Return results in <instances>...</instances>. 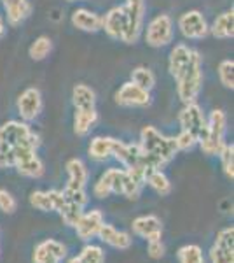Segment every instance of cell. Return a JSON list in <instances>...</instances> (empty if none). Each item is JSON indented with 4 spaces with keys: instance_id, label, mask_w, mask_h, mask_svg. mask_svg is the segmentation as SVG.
I'll return each mask as SVG.
<instances>
[{
    "instance_id": "cell-10",
    "label": "cell",
    "mask_w": 234,
    "mask_h": 263,
    "mask_svg": "<svg viewBox=\"0 0 234 263\" xmlns=\"http://www.w3.org/2000/svg\"><path fill=\"white\" fill-rule=\"evenodd\" d=\"M211 263H234V228L225 227L217 233L210 248Z\"/></svg>"
},
{
    "instance_id": "cell-1",
    "label": "cell",
    "mask_w": 234,
    "mask_h": 263,
    "mask_svg": "<svg viewBox=\"0 0 234 263\" xmlns=\"http://www.w3.org/2000/svg\"><path fill=\"white\" fill-rule=\"evenodd\" d=\"M40 137L28 123L11 120L0 125V168L12 167L37 155Z\"/></svg>"
},
{
    "instance_id": "cell-31",
    "label": "cell",
    "mask_w": 234,
    "mask_h": 263,
    "mask_svg": "<svg viewBox=\"0 0 234 263\" xmlns=\"http://www.w3.org/2000/svg\"><path fill=\"white\" fill-rule=\"evenodd\" d=\"M220 158V165H222V172L227 179H234V144L225 142L220 153L217 155Z\"/></svg>"
},
{
    "instance_id": "cell-16",
    "label": "cell",
    "mask_w": 234,
    "mask_h": 263,
    "mask_svg": "<svg viewBox=\"0 0 234 263\" xmlns=\"http://www.w3.org/2000/svg\"><path fill=\"white\" fill-rule=\"evenodd\" d=\"M63 200H65V197L59 190H49V192H39L37 190V192L30 193V203L42 213H58Z\"/></svg>"
},
{
    "instance_id": "cell-28",
    "label": "cell",
    "mask_w": 234,
    "mask_h": 263,
    "mask_svg": "<svg viewBox=\"0 0 234 263\" xmlns=\"http://www.w3.org/2000/svg\"><path fill=\"white\" fill-rule=\"evenodd\" d=\"M53 51V41L48 35H40L30 44L28 48V57L33 62H42L49 57V53Z\"/></svg>"
},
{
    "instance_id": "cell-8",
    "label": "cell",
    "mask_w": 234,
    "mask_h": 263,
    "mask_svg": "<svg viewBox=\"0 0 234 263\" xmlns=\"http://www.w3.org/2000/svg\"><path fill=\"white\" fill-rule=\"evenodd\" d=\"M178 123H180V130L193 134L199 142V137L206 128V114L198 102L184 104V107L178 112Z\"/></svg>"
},
{
    "instance_id": "cell-14",
    "label": "cell",
    "mask_w": 234,
    "mask_h": 263,
    "mask_svg": "<svg viewBox=\"0 0 234 263\" xmlns=\"http://www.w3.org/2000/svg\"><path fill=\"white\" fill-rule=\"evenodd\" d=\"M6 12V20L7 25L11 27H19L21 23H25L30 14L33 11V6L30 0H0Z\"/></svg>"
},
{
    "instance_id": "cell-34",
    "label": "cell",
    "mask_w": 234,
    "mask_h": 263,
    "mask_svg": "<svg viewBox=\"0 0 234 263\" xmlns=\"http://www.w3.org/2000/svg\"><path fill=\"white\" fill-rule=\"evenodd\" d=\"M16 209H18V202L12 197V193L0 188V211H2L4 214H14Z\"/></svg>"
},
{
    "instance_id": "cell-30",
    "label": "cell",
    "mask_w": 234,
    "mask_h": 263,
    "mask_svg": "<svg viewBox=\"0 0 234 263\" xmlns=\"http://www.w3.org/2000/svg\"><path fill=\"white\" fill-rule=\"evenodd\" d=\"M178 263H205V254L198 244H185L177 251Z\"/></svg>"
},
{
    "instance_id": "cell-27",
    "label": "cell",
    "mask_w": 234,
    "mask_h": 263,
    "mask_svg": "<svg viewBox=\"0 0 234 263\" xmlns=\"http://www.w3.org/2000/svg\"><path fill=\"white\" fill-rule=\"evenodd\" d=\"M63 197H65V195H63ZM82 213H84V207H80L79 203L69 200V198H65L63 203H61V207L58 209L59 218H61L63 223H65L67 227H70V228H74L75 224H77L79 218L82 216Z\"/></svg>"
},
{
    "instance_id": "cell-21",
    "label": "cell",
    "mask_w": 234,
    "mask_h": 263,
    "mask_svg": "<svg viewBox=\"0 0 234 263\" xmlns=\"http://www.w3.org/2000/svg\"><path fill=\"white\" fill-rule=\"evenodd\" d=\"M210 33L215 39L227 41L234 37V11L227 9L220 12L219 16L214 20V23L210 25Z\"/></svg>"
},
{
    "instance_id": "cell-23",
    "label": "cell",
    "mask_w": 234,
    "mask_h": 263,
    "mask_svg": "<svg viewBox=\"0 0 234 263\" xmlns=\"http://www.w3.org/2000/svg\"><path fill=\"white\" fill-rule=\"evenodd\" d=\"M193 51L194 49L189 48L185 42H178V44L173 46L168 57V70H169V74H172V78H175L178 72L187 65V62L193 57Z\"/></svg>"
},
{
    "instance_id": "cell-36",
    "label": "cell",
    "mask_w": 234,
    "mask_h": 263,
    "mask_svg": "<svg viewBox=\"0 0 234 263\" xmlns=\"http://www.w3.org/2000/svg\"><path fill=\"white\" fill-rule=\"evenodd\" d=\"M147 253L148 256L152 258V260H161V258L164 256V244L163 240H151V242H147Z\"/></svg>"
},
{
    "instance_id": "cell-20",
    "label": "cell",
    "mask_w": 234,
    "mask_h": 263,
    "mask_svg": "<svg viewBox=\"0 0 234 263\" xmlns=\"http://www.w3.org/2000/svg\"><path fill=\"white\" fill-rule=\"evenodd\" d=\"M67 172H69V181H67V190H86L89 181V171L86 163L80 158H70L67 162Z\"/></svg>"
},
{
    "instance_id": "cell-25",
    "label": "cell",
    "mask_w": 234,
    "mask_h": 263,
    "mask_svg": "<svg viewBox=\"0 0 234 263\" xmlns=\"http://www.w3.org/2000/svg\"><path fill=\"white\" fill-rule=\"evenodd\" d=\"M98 121V111L96 109H88V111H82V109H75L74 114V132L79 137H86V135L91 132L93 126L96 125Z\"/></svg>"
},
{
    "instance_id": "cell-19",
    "label": "cell",
    "mask_w": 234,
    "mask_h": 263,
    "mask_svg": "<svg viewBox=\"0 0 234 263\" xmlns=\"http://www.w3.org/2000/svg\"><path fill=\"white\" fill-rule=\"evenodd\" d=\"M98 239H100L101 242L109 244L110 248L121 249V251H124V249H130L131 244H133V239H131L130 233H126V232H122V230H117L116 227H112V224H109V223H103L100 227V232H98Z\"/></svg>"
},
{
    "instance_id": "cell-26",
    "label": "cell",
    "mask_w": 234,
    "mask_h": 263,
    "mask_svg": "<svg viewBox=\"0 0 234 263\" xmlns=\"http://www.w3.org/2000/svg\"><path fill=\"white\" fill-rule=\"evenodd\" d=\"M145 184L151 186L152 190L161 195V197H166V195L172 193V182H169L168 176L163 172V168H154V171H148L145 176Z\"/></svg>"
},
{
    "instance_id": "cell-7",
    "label": "cell",
    "mask_w": 234,
    "mask_h": 263,
    "mask_svg": "<svg viewBox=\"0 0 234 263\" xmlns=\"http://www.w3.org/2000/svg\"><path fill=\"white\" fill-rule=\"evenodd\" d=\"M177 27L182 35L189 41H201L210 35V25L201 11L190 9L178 16Z\"/></svg>"
},
{
    "instance_id": "cell-18",
    "label": "cell",
    "mask_w": 234,
    "mask_h": 263,
    "mask_svg": "<svg viewBox=\"0 0 234 263\" xmlns=\"http://www.w3.org/2000/svg\"><path fill=\"white\" fill-rule=\"evenodd\" d=\"M70 21L74 28L86 33H96L101 30V16L95 11H89L86 7H79L72 12Z\"/></svg>"
},
{
    "instance_id": "cell-2",
    "label": "cell",
    "mask_w": 234,
    "mask_h": 263,
    "mask_svg": "<svg viewBox=\"0 0 234 263\" xmlns=\"http://www.w3.org/2000/svg\"><path fill=\"white\" fill-rule=\"evenodd\" d=\"M138 146L143 153V167L147 172L154 168H163L178 153L175 137H166L152 125L143 126L140 132Z\"/></svg>"
},
{
    "instance_id": "cell-11",
    "label": "cell",
    "mask_w": 234,
    "mask_h": 263,
    "mask_svg": "<svg viewBox=\"0 0 234 263\" xmlns=\"http://www.w3.org/2000/svg\"><path fill=\"white\" fill-rule=\"evenodd\" d=\"M114 99H116V104L122 105V107H147L152 102L151 91L137 86L133 81H127L122 84L116 91Z\"/></svg>"
},
{
    "instance_id": "cell-13",
    "label": "cell",
    "mask_w": 234,
    "mask_h": 263,
    "mask_svg": "<svg viewBox=\"0 0 234 263\" xmlns=\"http://www.w3.org/2000/svg\"><path fill=\"white\" fill-rule=\"evenodd\" d=\"M133 233L142 239H145L147 242L151 240H159L163 237V223L157 216L147 214V216H138L137 219H133Z\"/></svg>"
},
{
    "instance_id": "cell-37",
    "label": "cell",
    "mask_w": 234,
    "mask_h": 263,
    "mask_svg": "<svg viewBox=\"0 0 234 263\" xmlns=\"http://www.w3.org/2000/svg\"><path fill=\"white\" fill-rule=\"evenodd\" d=\"M6 33H7V23H6V20H4V16L0 14V39L6 37Z\"/></svg>"
},
{
    "instance_id": "cell-38",
    "label": "cell",
    "mask_w": 234,
    "mask_h": 263,
    "mask_svg": "<svg viewBox=\"0 0 234 263\" xmlns=\"http://www.w3.org/2000/svg\"><path fill=\"white\" fill-rule=\"evenodd\" d=\"M69 263H86V261H84V260H82V258H80V256H74V258H70V260H69Z\"/></svg>"
},
{
    "instance_id": "cell-22",
    "label": "cell",
    "mask_w": 234,
    "mask_h": 263,
    "mask_svg": "<svg viewBox=\"0 0 234 263\" xmlns=\"http://www.w3.org/2000/svg\"><path fill=\"white\" fill-rule=\"evenodd\" d=\"M117 139L114 137H105V135H98V137L91 139L88 147V155L95 162H105V160L112 158L114 144Z\"/></svg>"
},
{
    "instance_id": "cell-15",
    "label": "cell",
    "mask_w": 234,
    "mask_h": 263,
    "mask_svg": "<svg viewBox=\"0 0 234 263\" xmlns=\"http://www.w3.org/2000/svg\"><path fill=\"white\" fill-rule=\"evenodd\" d=\"M67 256V248L59 240L46 239L33 251V263H59Z\"/></svg>"
},
{
    "instance_id": "cell-3",
    "label": "cell",
    "mask_w": 234,
    "mask_h": 263,
    "mask_svg": "<svg viewBox=\"0 0 234 263\" xmlns=\"http://www.w3.org/2000/svg\"><path fill=\"white\" fill-rule=\"evenodd\" d=\"M177 95L184 104L198 102L199 93L203 90V58L198 49L193 51V57L187 65L175 76Z\"/></svg>"
},
{
    "instance_id": "cell-6",
    "label": "cell",
    "mask_w": 234,
    "mask_h": 263,
    "mask_svg": "<svg viewBox=\"0 0 234 263\" xmlns=\"http://www.w3.org/2000/svg\"><path fill=\"white\" fill-rule=\"evenodd\" d=\"M124 9V33L121 42L124 44H137L143 32L145 21V0H126Z\"/></svg>"
},
{
    "instance_id": "cell-32",
    "label": "cell",
    "mask_w": 234,
    "mask_h": 263,
    "mask_svg": "<svg viewBox=\"0 0 234 263\" xmlns=\"http://www.w3.org/2000/svg\"><path fill=\"white\" fill-rule=\"evenodd\" d=\"M217 74H219V81L224 88L227 90H232L234 88V62L232 60H222L219 63V69H217Z\"/></svg>"
},
{
    "instance_id": "cell-17",
    "label": "cell",
    "mask_w": 234,
    "mask_h": 263,
    "mask_svg": "<svg viewBox=\"0 0 234 263\" xmlns=\"http://www.w3.org/2000/svg\"><path fill=\"white\" fill-rule=\"evenodd\" d=\"M101 30L114 41L122 39V33H124V9H122V6L112 7L107 11V14L101 16Z\"/></svg>"
},
{
    "instance_id": "cell-5",
    "label": "cell",
    "mask_w": 234,
    "mask_h": 263,
    "mask_svg": "<svg viewBox=\"0 0 234 263\" xmlns=\"http://www.w3.org/2000/svg\"><path fill=\"white\" fill-rule=\"evenodd\" d=\"M143 39H145V44L151 46V48H166L168 44L173 42V35H175V25H173V20L169 14L166 12H161V14H156L154 18L147 23V28L142 32Z\"/></svg>"
},
{
    "instance_id": "cell-33",
    "label": "cell",
    "mask_w": 234,
    "mask_h": 263,
    "mask_svg": "<svg viewBox=\"0 0 234 263\" xmlns=\"http://www.w3.org/2000/svg\"><path fill=\"white\" fill-rule=\"evenodd\" d=\"M79 256L82 258L86 263H105V253L100 246L95 244H88L80 249Z\"/></svg>"
},
{
    "instance_id": "cell-35",
    "label": "cell",
    "mask_w": 234,
    "mask_h": 263,
    "mask_svg": "<svg viewBox=\"0 0 234 263\" xmlns=\"http://www.w3.org/2000/svg\"><path fill=\"white\" fill-rule=\"evenodd\" d=\"M175 144L178 151H190L194 146H198V139L193 134H189V132L180 130L178 135H175Z\"/></svg>"
},
{
    "instance_id": "cell-24",
    "label": "cell",
    "mask_w": 234,
    "mask_h": 263,
    "mask_svg": "<svg viewBox=\"0 0 234 263\" xmlns=\"http://www.w3.org/2000/svg\"><path fill=\"white\" fill-rule=\"evenodd\" d=\"M72 104H74V109H82V111L96 109V93H95V90L84 83L75 84L74 90H72Z\"/></svg>"
},
{
    "instance_id": "cell-12",
    "label": "cell",
    "mask_w": 234,
    "mask_h": 263,
    "mask_svg": "<svg viewBox=\"0 0 234 263\" xmlns=\"http://www.w3.org/2000/svg\"><path fill=\"white\" fill-rule=\"evenodd\" d=\"M103 223H105L103 213L98 209H93V211H88V213H82V216L79 218V221L74 228L80 240H91L93 237H98L100 227Z\"/></svg>"
},
{
    "instance_id": "cell-29",
    "label": "cell",
    "mask_w": 234,
    "mask_h": 263,
    "mask_svg": "<svg viewBox=\"0 0 234 263\" xmlns=\"http://www.w3.org/2000/svg\"><path fill=\"white\" fill-rule=\"evenodd\" d=\"M130 81H133L137 86L143 88V90L152 91L156 88V74L148 69V67L140 65V67H137V69H133V72H131Z\"/></svg>"
},
{
    "instance_id": "cell-4",
    "label": "cell",
    "mask_w": 234,
    "mask_h": 263,
    "mask_svg": "<svg viewBox=\"0 0 234 263\" xmlns=\"http://www.w3.org/2000/svg\"><path fill=\"white\" fill-rule=\"evenodd\" d=\"M225 130H227V116L222 109H214L206 116V128L198 142L205 155H219L225 144Z\"/></svg>"
},
{
    "instance_id": "cell-39",
    "label": "cell",
    "mask_w": 234,
    "mask_h": 263,
    "mask_svg": "<svg viewBox=\"0 0 234 263\" xmlns=\"http://www.w3.org/2000/svg\"><path fill=\"white\" fill-rule=\"evenodd\" d=\"M67 2H84V0H67Z\"/></svg>"
},
{
    "instance_id": "cell-9",
    "label": "cell",
    "mask_w": 234,
    "mask_h": 263,
    "mask_svg": "<svg viewBox=\"0 0 234 263\" xmlns=\"http://www.w3.org/2000/svg\"><path fill=\"white\" fill-rule=\"evenodd\" d=\"M16 107H18V114L21 121L32 123L40 116L42 107H44V100H42V93L39 88L30 86L25 88L19 93L18 102H16Z\"/></svg>"
}]
</instances>
